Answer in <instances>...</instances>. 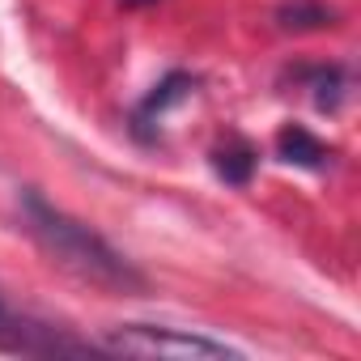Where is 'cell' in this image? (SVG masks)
<instances>
[{
	"instance_id": "obj_3",
	"label": "cell",
	"mask_w": 361,
	"mask_h": 361,
	"mask_svg": "<svg viewBox=\"0 0 361 361\" xmlns=\"http://www.w3.org/2000/svg\"><path fill=\"white\" fill-rule=\"evenodd\" d=\"M276 153L289 161V166H306V170H323L331 161V149L302 123H285L276 132Z\"/></svg>"
},
{
	"instance_id": "obj_5",
	"label": "cell",
	"mask_w": 361,
	"mask_h": 361,
	"mask_svg": "<svg viewBox=\"0 0 361 361\" xmlns=\"http://www.w3.org/2000/svg\"><path fill=\"white\" fill-rule=\"evenodd\" d=\"M188 90H192V77H188V73H170V77H161V81L153 85V94L145 98L140 115H161L166 106L183 102V98H188Z\"/></svg>"
},
{
	"instance_id": "obj_9",
	"label": "cell",
	"mask_w": 361,
	"mask_h": 361,
	"mask_svg": "<svg viewBox=\"0 0 361 361\" xmlns=\"http://www.w3.org/2000/svg\"><path fill=\"white\" fill-rule=\"evenodd\" d=\"M0 323H5V306H0Z\"/></svg>"
},
{
	"instance_id": "obj_1",
	"label": "cell",
	"mask_w": 361,
	"mask_h": 361,
	"mask_svg": "<svg viewBox=\"0 0 361 361\" xmlns=\"http://www.w3.org/2000/svg\"><path fill=\"white\" fill-rule=\"evenodd\" d=\"M22 209H26V217H30V234L43 243V251L60 264V268H68V272H77L81 281H90V285H102V289H140L145 285V276L106 243V238H98L90 226H81V221H73L68 213H60V209H51L39 192H26L22 196Z\"/></svg>"
},
{
	"instance_id": "obj_6",
	"label": "cell",
	"mask_w": 361,
	"mask_h": 361,
	"mask_svg": "<svg viewBox=\"0 0 361 361\" xmlns=\"http://www.w3.org/2000/svg\"><path fill=\"white\" fill-rule=\"evenodd\" d=\"M276 18H281L285 30H323V26H331V9L314 5V0H293Z\"/></svg>"
},
{
	"instance_id": "obj_4",
	"label": "cell",
	"mask_w": 361,
	"mask_h": 361,
	"mask_svg": "<svg viewBox=\"0 0 361 361\" xmlns=\"http://www.w3.org/2000/svg\"><path fill=\"white\" fill-rule=\"evenodd\" d=\"M213 170L234 188H247L251 174H255V149L247 140H226L217 153H213Z\"/></svg>"
},
{
	"instance_id": "obj_2",
	"label": "cell",
	"mask_w": 361,
	"mask_h": 361,
	"mask_svg": "<svg viewBox=\"0 0 361 361\" xmlns=\"http://www.w3.org/2000/svg\"><path fill=\"white\" fill-rule=\"evenodd\" d=\"M115 353H132V357H238V348L183 331V327H153V323H128L119 331H111L106 340Z\"/></svg>"
},
{
	"instance_id": "obj_7",
	"label": "cell",
	"mask_w": 361,
	"mask_h": 361,
	"mask_svg": "<svg viewBox=\"0 0 361 361\" xmlns=\"http://www.w3.org/2000/svg\"><path fill=\"white\" fill-rule=\"evenodd\" d=\"M340 90H344L340 68H319V73H314V106H319V111H336Z\"/></svg>"
},
{
	"instance_id": "obj_8",
	"label": "cell",
	"mask_w": 361,
	"mask_h": 361,
	"mask_svg": "<svg viewBox=\"0 0 361 361\" xmlns=\"http://www.w3.org/2000/svg\"><path fill=\"white\" fill-rule=\"evenodd\" d=\"M123 5H145V0H123Z\"/></svg>"
}]
</instances>
